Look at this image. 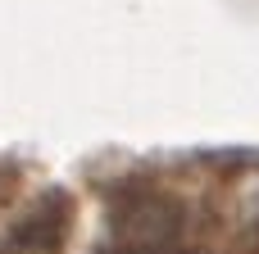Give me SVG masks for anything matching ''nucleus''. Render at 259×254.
Masks as SVG:
<instances>
[{
  "mask_svg": "<svg viewBox=\"0 0 259 254\" xmlns=\"http://www.w3.org/2000/svg\"><path fill=\"white\" fill-rule=\"evenodd\" d=\"M73 232V200L64 191L36 195V205L0 232V254H64Z\"/></svg>",
  "mask_w": 259,
  "mask_h": 254,
  "instance_id": "obj_2",
  "label": "nucleus"
},
{
  "mask_svg": "<svg viewBox=\"0 0 259 254\" xmlns=\"http://www.w3.org/2000/svg\"><path fill=\"white\" fill-rule=\"evenodd\" d=\"M223 232L219 186L196 173H132L105 186L96 254H214Z\"/></svg>",
  "mask_w": 259,
  "mask_h": 254,
  "instance_id": "obj_1",
  "label": "nucleus"
},
{
  "mask_svg": "<svg viewBox=\"0 0 259 254\" xmlns=\"http://www.w3.org/2000/svg\"><path fill=\"white\" fill-rule=\"evenodd\" d=\"M18 186H23V168H18L14 159H5V155H0V209L18 195Z\"/></svg>",
  "mask_w": 259,
  "mask_h": 254,
  "instance_id": "obj_3",
  "label": "nucleus"
}]
</instances>
